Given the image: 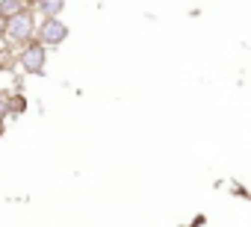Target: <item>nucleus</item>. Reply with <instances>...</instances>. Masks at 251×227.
I'll return each instance as SVG.
<instances>
[{
	"instance_id": "obj_1",
	"label": "nucleus",
	"mask_w": 251,
	"mask_h": 227,
	"mask_svg": "<svg viewBox=\"0 0 251 227\" xmlns=\"http://www.w3.org/2000/svg\"><path fill=\"white\" fill-rule=\"evenodd\" d=\"M36 30H39V18H36L33 3H30V9H24V12H18V15L6 18L3 42H6L9 47H15V50H18V47H24V45L36 42Z\"/></svg>"
},
{
	"instance_id": "obj_2",
	"label": "nucleus",
	"mask_w": 251,
	"mask_h": 227,
	"mask_svg": "<svg viewBox=\"0 0 251 227\" xmlns=\"http://www.w3.org/2000/svg\"><path fill=\"white\" fill-rule=\"evenodd\" d=\"M68 24L62 18H39V30H36V42L42 47H59L65 39H68Z\"/></svg>"
},
{
	"instance_id": "obj_3",
	"label": "nucleus",
	"mask_w": 251,
	"mask_h": 227,
	"mask_svg": "<svg viewBox=\"0 0 251 227\" xmlns=\"http://www.w3.org/2000/svg\"><path fill=\"white\" fill-rule=\"evenodd\" d=\"M15 62L24 74H45V65H48V47H42L39 42H30L24 47H18L15 53Z\"/></svg>"
},
{
	"instance_id": "obj_4",
	"label": "nucleus",
	"mask_w": 251,
	"mask_h": 227,
	"mask_svg": "<svg viewBox=\"0 0 251 227\" xmlns=\"http://www.w3.org/2000/svg\"><path fill=\"white\" fill-rule=\"evenodd\" d=\"M33 12L36 18H59L65 12V3L62 0H39V3H33Z\"/></svg>"
},
{
	"instance_id": "obj_5",
	"label": "nucleus",
	"mask_w": 251,
	"mask_h": 227,
	"mask_svg": "<svg viewBox=\"0 0 251 227\" xmlns=\"http://www.w3.org/2000/svg\"><path fill=\"white\" fill-rule=\"evenodd\" d=\"M24 9H30V3H24V0H0V18H12V15H18V12H24Z\"/></svg>"
},
{
	"instance_id": "obj_6",
	"label": "nucleus",
	"mask_w": 251,
	"mask_h": 227,
	"mask_svg": "<svg viewBox=\"0 0 251 227\" xmlns=\"http://www.w3.org/2000/svg\"><path fill=\"white\" fill-rule=\"evenodd\" d=\"M3 27H6V21H3V18H0V42H3Z\"/></svg>"
}]
</instances>
